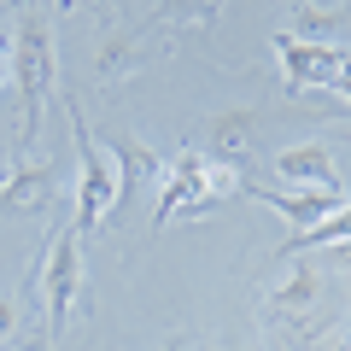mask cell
Segmentation results:
<instances>
[{
    "label": "cell",
    "mask_w": 351,
    "mask_h": 351,
    "mask_svg": "<svg viewBox=\"0 0 351 351\" xmlns=\"http://www.w3.org/2000/svg\"><path fill=\"white\" fill-rule=\"evenodd\" d=\"M339 351H351V334H346V346H339Z\"/></svg>",
    "instance_id": "cell-19"
},
{
    "label": "cell",
    "mask_w": 351,
    "mask_h": 351,
    "mask_svg": "<svg viewBox=\"0 0 351 351\" xmlns=\"http://www.w3.org/2000/svg\"><path fill=\"white\" fill-rule=\"evenodd\" d=\"M328 240H339V246H346V240H351V199L339 205L334 217H322V223H311V228H299V234H287V246H281V252H287V258H293V252L328 246Z\"/></svg>",
    "instance_id": "cell-12"
},
{
    "label": "cell",
    "mask_w": 351,
    "mask_h": 351,
    "mask_svg": "<svg viewBox=\"0 0 351 351\" xmlns=\"http://www.w3.org/2000/svg\"><path fill=\"white\" fill-rule=\"evenodd\" d=\"M71 6H76V0H59V12H71Z\"/></svg>",
    "instance_id": "cell-17"
},
{
    "label": "cell",
    "mask_w": 351,
    "mask_h": 351,
    "mask_svg": "<svg viewBox=\"0 0 351 351\" xmlns=\"http://www.w3.org/2000/svg\"><path fill=\"white\" fill-rule=\"evenodd\" d=\"M240 193H246V199H263L269 211H281L293 223V234L311 228V223H322V217H334L339 205H346L339 188H328V193H276V188H258V182H240Z\"/></svg>",
    "instance_id": "cell-8"
},
{
    "label": "cell",
    "mask_w": 351,
    "mask_h": 351,
    "mask_svg": "<svg viewBox=\"0 0 351 351\" xmlns=\"http://www.w3.org/2000/svg\"><path fill=\"white\" fill-rule=\"evenodd\" d=\"M6 82H12V64H6V59H0V88H6Z\"/></svg>",
    "instance_id": "cell-16"
},
{
    "label": "cell",
    "mask_w": 351,
    "mask_h": 351,
    "mask_svg": "<svg viewBox=\"0 0 351 351\" xmlns=\"http://www.w3.org/2000/svg\"><path fill=\"white\" fill-rule=\"evenodd\" d=\"M18 322H24V293H12V287H0V346L18 334Z\"/></svg>",
    "instance_id": "cell-14"
},
{
    "label": "cell",
    "mask_w": 351,
    "mask_h": 351,
    "mask_svg": "<svg viewBox=\"0 0 351 351\" xmlns=\"http://www.w3.org/2000/svg\"><path fill=\"white\" fill-rule=\"evenodd\" d=\"M252 135H258L252 106H228V112H217L211 123H205V152H211V158H223V164H234V170H246Z\"/></svg>",
    "instance_id": "cell-9"
},
{
    "label": "cell",
    "mask_w": 351,
    "mask_h": 351,
    "mask_svg": "<svg viewBox=\"0 0 351 351\" xmlns=\"http://www.w3.org/2000/svg\"><path fill=\"white\" fill-rule=\"evenodd\" d=\"M59 94H64V82H59ZM64 123H71V141H76V217H71V228L88 234V228L117 217V170L106 158V147L88 135V117L71 94H64Z\"/></svg>",
    "instance_id": "cell-3"
},
{
    "label": "cell",
    "mask_w": 351,
    "mask_h": 351,
    "mask_svg": "<svg viewBox=\"0 0 351 351\" xmlns=\"http://www.w3.org/2000/svg\"><path fill=\"white\" fill-rule=\"evenodd\" d=\"M276 176H281V182H293L299 193H328V188H339V170H334V158H328L322 141H304V147L276 152Z\"/></svg>",
    "instance_id": "cell-7"
},
{
    "label": "cell",
    "mask_w": 351,
    "mask_h": 351,
    "mask_svg": "<svg viewBox=\"0 0 351 351\" xmlns=\"http://www.w3.org/2000/svg\"><path fill=\"white\" fill-rule=\"evenodd\" d=\"M36 281H41V304H47V339H64V322H71L76 299H82V234L76 228H53L47 234Z\"/></svg>",
    "instance_id": "cell-4"
},
{
    "label": "cell",
    "mask_w": 351,
    "mask_h": 351,
    "mask_svg": "<svg viewBox=\"0 0 351 351\" xmlns=\"http://www.w3.org/2000/svg\"><path fill=\"white\" fill-rule=\"evenodd\" d=\"M322 299V269H311V263H293V276L281 281L276 293H269V322H287V316H304L311 304Z\"/></svg>",
    "instance_id": "cell-11"
},
{
    "label": "cell",
    "mask_w": 351,
    "mask_h": 351,
    "mask_svg": "<svg viewBox=\"0 0 351 351\" xmlns=\"http://www.w3.org/2000/svg\"><path fill=\"white\" fill-rule=\"evenodd\" d=\"M53 182H59V170L47 158H12V170L0 176V211L41 217L47 199H53Z\"/></svg>",
    "instance_id": "cell-6"
},
{
    "label": "cell",
    "mask_w": 351,
    "mask_h": 351,
    "mask_svg": "<svg viewBox=\"0 0 351 351\" xmlns=\"http://www.w3.org/2000/svg\"><path fill=\"white\" fill-rule=\"evenodd\" d=\"M164 351H188V346H182V339H176V346H164Z\"/></svg>",
    "instance_id": "cell-18"
},
{
    "label": "cell",
    "mask_w": 351,
    "mask_h": 351,
    "mask_svg": "<svg viewBox=\"0 0 351 351\" xmlns=\"http://www.w3.org/2000/svg\"><path fill=\"white\" fill-rule=\"evenodd\" d=\"M18 6H29V0H18Z\"/></svg>",
    "instance_id": "cell-20"
},
{
    "label": "cell",
    "mask_w": 351,
    "mask_h": 351,
    "mask_svg": "<svg viewBox=\"0 0 351 351\" xmlns=\"http://www.w3.org/2000/svg\"><path fill=\"white\" fill-rule=\"evenodd\" d=\"M12 82H18V106H24V123H18V152L36 147L41 123H47L53 88H59V53H53V12L41 0H29L18 12V36H12Z\"/></svg>",
    "instance_id": "cell-1"
},
{
    "label": "cell",
    "mask_w": 351,
    "mask_h": 351,
    "mask_svg": "<svg viewBox=\"0 0 351 351\" xmlns=\"http://www.w3.org/2000/svg\"><path fill=\"white\" fill-rule=\"evenodd\" d=\"M240 182H246V170L211 158V152H176V158L164 164V193H158V205H152V228L176 223V217L211 211L217 199L240 193Z\"/></svg>",
    "instance_id": "cell-2"
},
{
    "label": "cell",
    "mask_w": 351,
    "mask_h": 351,
    "mask_svg": "<svg viewBox=\"0 0 351 351\" xmlns=\"http://www.w3.org/2000/svg\"><path fill=\"white\" fill-rule=\"evenodd\" d=\"M223 12V0H158L152 24L158 29H193V24H211Z\"/></svg>",
    "instance_id": "cell-13"
},
{
    "label": "cell",
    "mask_w": 351,
    "mask_h": 351,
    "mask_svg": "<svg viewBox=\"0 0 351 351\" xmlns=\"http://www.w3.org/2000/svg\"><path fill=\"white\" fill-rule=\"evenodd\" d=\"M328 94H339V100L351 106V53L339 59V76H334V88H328Z\"/></svg>",
    "instance_id": "cell-15"
},
{
    "label": "cell",
    "mask_w": 351,
    "mask_h": 351,
    "mask_svg": "<svg viewBox=\"0 0 351 351\" xmlns=\"http://www.w3.org/2000/svg\"><path fill=\"white\" fill-rule=\"evenodd\" d=\"M276 53H281V76H287V94H304V88H334L339 76V47H322V41H304V36H276Z\"/></svg>",
    "instance_id": "cell-5"
},
{
    "label": "cell",
    "mask_w": 351,
    "mask_h": 351,
    "mask_svg": "<svg viewBox=\"0 0 351 351\" xmlns=\"http://www.w3.org/2000/svg\"><path fill=\"white\" fill-rule=\"evenodd\" d=\"M112 152H117V164H123V176H117V205L135 199L141 188H152L164 176V152H152L147 141H135V135H112Z\"/></svg>",
    "instance_id": "cell-10"
}]
</instances>
